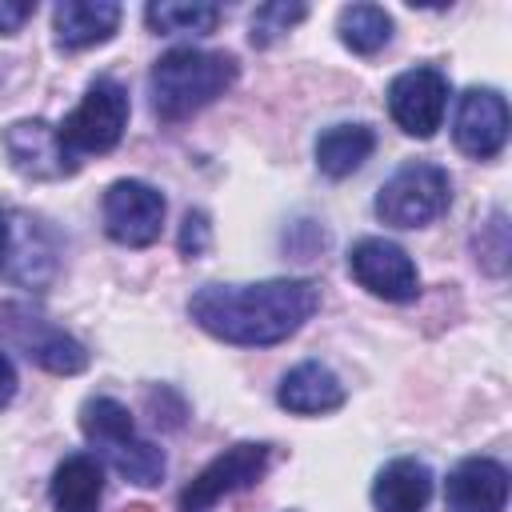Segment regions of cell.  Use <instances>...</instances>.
Returning a JSON list of instances; mask_svg holds the SVG:
<instances>
[{
	"mask_svg": "<svg viewBox=\"0 0 512 512\" xmlns=\"http://www.w3.org/2000/svg\"><path fill=\"white\" fill-rule=\"evenodd\" d=\"M320 308L312 280H260V284H204L188 300V316L216 340L240 348H268L296 336Z\"/></svg>",
	"mask_w": 512,
	"mask_h": 512,
	"instance_id": "6da1fadb",
	"label": "cell"
},
{
	"mask_svg": "<svg viewBox=\"0 0 512 512\" xmlns=\"http://www.w3.org/2000/svg\"><path fill=\"white\" fill-rule=\"evenodd\" d=\"M232 84H236V60L228 52H204V48H172L148 72L152 112L164 124H180L196 116Z\"/></svg>",
	"mask_w": 512,
	"mask_h": 512,
	"instance_id": "7a4b0ae2",
	"label": "cell"
},
{
	"mask_svg": "<svg viewBox=\"0 0 512 512\" xmlns=\"http://www.w3.org/2000/svg\"><path fill=\"white\" fill-rule=\"evenodd\" d=\"M80 432L88 436V444L124 480H132L140 488H152V484L164 480V468H168L164 464V452L136 432V420H132V412L120 400H112V396H88L80 404Z\"/></svg>",
	"mask_w": 512,
	"mask_h": 512,
	"instance_id": "3957f363",
	"label": "cell"
},
{
	"mask_svg": "<svg viewBox=\"0 0 512 512\" xmlns=\"http://www.w3.org/2000/svg\"><path fill=\"white\" fill-rule=\"evenodd\" d=\"M64 244L60 232L28 208L4 204L0 208V280L12 288L44 292L60 276Z\"/></svg>",
	"mask_w": 512,
	"mask_h": 512,
	"instance_id": "277c9868",
	"label": "cell"
},
{
	"mask_svg": "<svg viewBox=\"0 0 512 512\" xmlns=\"http://www.w3.org/2000/svg\"><path fill=\"white\" fill-rule=\"evenodd\" d=\"M452 204V180L440 164L412 160L400 164L376 192V216L392 228H424L440 220Z\"/></svg>",
	"mask_w": 512,
	"mask_h": 512,
	"instance_id": "5b68a950",
	"label": "cell"
},
{
	"mask_svg": "<svg viewBox=\"0 0 512 512\" xmlns=\"http://www.w3.org/2000/svg\"><path fill=\"white\" fill-rule=\"evenodd\" d=\"M124 124H128V88L112 76H96L80 96V104L56 124V132L64 148L80 160V156L112 152L124 136Z\"/></svg>",
	"mask_w": 512,
	"mask_h": 512,
	"instance_id": "8992f818",
	"label": "cell"
},
{
	"mask_svg": "<svg viewBox=\"0 0 512 512\" xmlns=\"http://www.w3.org/2000/svg\"><path fill=\"white\" fill-rule=\"evenodd\" d=\"M0 332L16 352H24V360L52 376H76L88 368V348L28 304H0Z\"/></svg>",
	"mask_w": 512,
	"mask_h": 512,
	"instance_id": "52a82bcc",
	"label": "cell"
},
{
	"mask_svg": "<svg viewBox=\"0 0 512 512\" xmlns=\"http://www.w3.org/2000/svg\"><path fill=\"white\" fill-rule=\"evenodd\" d=\"M268 464H272V444H252V440L232 444V448H224L216 460H208V464L188 480V488L180 492L176 508H180V512H208V508L220 504L224 496H232V492L256 484V480L268 472Z\"/></svg>",
	"mask_w": 512,
	"mask_h": 512,
	"instance_id": "ba28073f",
	"label": "cell"
},
{
	"mask_svg": "<svg viewBox=\"0 0 512 512\" xmlns=\"http://www.w3.org/2000/svg\"><path fill=\"white\" fill-rule=\"evenodd\" d=\"M348 272L364 292H372L380 300H392V304H408L420 292V272H416L412 256L400 244L384 240V236L356 240L348 248Z\"/></svg>",
	"mask_w": 512,
	"mask_h": 512,
	"instance_id": "9c48e42d",
	"label": "cell"
},
{
	"mask_svg": "<svg viewBox=\"0 0 512 512\" xmlns=\"http://www.w3.org/2000/svg\"><path fill=\"white\" fill-rule=\"evenodd\" d=\"M444 108H448V76L432 64L408 68L388 84V112L396 128L416 140L436 136V128L444 124Z\"/></svg>",
	"mask_w": 512,
	"mask_h": 512,
	"instance_id": "30bf717a",
	"label": "cell"
},
{
	"mask_svg": "<svg viewBox=\"0 0 512 512\" xmlns=\"http://www.w3.org/2000/svg\"><path fill=\"white\" fill-rule=\"evenodd\" d=\"M164 228V196L148 180H116L104 192V232L124 248H148Z\"/></svg>",
	"mask_w": 512,
	"mask_h": 512,
	"instance_id": "8fae6325",
	"label": "cell"
},
{
	"mask_svg": "<svg viewBox=\"0 0 512 512\" xmlns=\"http://www.w3.org/2000/svg\"><path fill=\"white\" fill-rule=\"evenodd\" d=\"M8 164L28 180H60L80 168V160L64 148L56 124L48 120H16L4 128Z\"/></svg>",
	"mask_w": 512,
	"mask_h": 512,
	"instance_id": "7c38bea8",
	"label": "cell"
},
{
	"mask_svg": "<svg viewBox=\"0 0 512 512\" xmlns=\"http://www.w3.org/2000/svg\"><path fill=\"white\" fill-rule=\"evenodd\" d=\"M452 140L472 160H492L508 140V100L496 88H468L456 104Z\"/></svg>",
	"mask_w": 512,
	"mask_h": 512,
	"instance_id": "4fadbf2b",
	"label": "cell"
},
{
	"mask_svg": "<svg viewBox=\"0 0 512 512\" xmlns=\"http://www.w3.org/2000/svg\"><path fill=\"white\" fill-rule=\"evenodd\" d=\"M448 512H504L508 504V468L492 456H468L448 472L444 488Z\"/></svg>",
	"mask_w": 512,
	"mask_h": 512,
	"instance_id": "5bb4252c",
	"label": "cell"
},
{
	"mask_svg": "<svg viewBox=\"0 0 512 512\" xmlns=\"http://www.w3.org/2000/svg\"><path fill=\"white\" fill-rule=\"evenodd\" d=\"M120 28V4L112 0H60L52 8V32L64 52L96 48Z\"/></svg>",
	"mask_w": 512,
	"mask_h": 512,
	"instance_id": "9a60e30c",
	"label": "cell"
},
{
	"mask_svg": "<svg viewBox=\"0 0 512 512\" xmlns=\"http://www.w3.org/2000/svg\"><path fill=\"white\" fill-rule=\"evenodd\" d=\"M276 404L296 416H324L344 404V384L328 364L304 360L292 372H284V380L276 388Z\"/></svg>",
	"mask_w": 512,
	"mask_h": 512,
	"instance_id": "2e32d148",
	"label": "cell"
},
{
	"mask_svg": "<svg viewBox=\"0 0 512 512\" xmlns=\"http://www.w3.org/2000/svg\"><path fill=\"white\" fill-rule=\"evenodd\" d=\"M432 500V468L416 456L388 460L372 480V504L380 512H424Z\"/></svg>",
	"mask_w": 512,
	"mask_h": 512,
	"instance_id": "e0dca14e",
	"label": "cell"
},
{
	"mask_svg": "<svg viewBox=\"0 0 512 512\" xmlns=\"http://www.w3.org/2000/svg\"><path fill=\"white\" fill-rule=\"evenodd\" d=\"M104 468L88 452H72L52 472V512H100Z\"/></svg>",
	"mask_w": 512,
	"mask_h": 512,
	"instance_id": "ac0fdd59",
	"label": "cell"
},
{
	"mask_svg": "<svg viewBox=\"0 0 512 512\" xmlns=\"http://www.w3.org/2000/svg\"><path fill=\"white\" fill-rule=\"evenodd\" d=\"M376 148V132L368 124H332L316 136V168L332 180H344L364 168Z\"/></svg>",
	"mask_w": 512,
	"mask_h": 512,
	"instance_id": "d6986e66",
	"label": "cell"
},
{
	"mask_svg": "<svg viewBox=\"0 0 512 512\" xmlns=\"http://www.w3.org/2000/svg\"><path fill=\"white\" fill-rule=\"evenodd\" d=\"M340 44L356 56H376L392 40V16L380 4H348L336 20Z\"/></svg>",
	"mask_w": 512,
	"mask_h": 512,
	"instance_id": "ffe728a7",
	"label": "cell"
},
{
	"mask_svg": "<svg viewBox=\"0 0 512 512\" xmlns=\"http://www.w3.org/2000/svg\"><path fill=\"white\" fill-rule=\"evenodd\" d=\"M144 24L156 36H204L220 24V8L216 4H180V0H160L144 8Z\"/></svg>",
	"mask_w": 512,
	"mask_h": 512,
	"instance_id": "44dd1931",
	"label": "cell"
},
{
	"mask_svg": "<svg viewBox=\"0 0 512 512\" xmlns=\"http://www.w3.org/2000/svg\"><path fill=\"white\" fill-rule=\"evenodd\" d=\"M308 16V4H288V0H272V4H260L252 12V24H248V40L252 48H268L276 44L284 32H292L300 20Z\"/></svg>",
	"mask_w": 512,
	"mask_h": 512,
	"instance_id": "7402d4cb",
	"label": "cell"
},
{
	"mask_svg": "<svg viewBox=\"0 0 512 512\" xmlns=\"http://www.w3.org/2000/svg\"><path fill=\"white\" fill-rule=\"evenodd\" d=\"M476 260L488 268V272H504L508 268V252H512V244H508V220H504V212H492V220L488 224H480V240H476Z\"/></svg>",
	"mask_w": 512,
	"mask_h": 512,
	"instance_id": "603a6c76",
	"label": "cell"
},
{
	"mask_svg": "<svg viewBox=\"0 0 512 512\" xmlns=\"http://www.w3.org/2000/svg\"><path fill=\"white\" fill-rule=\"evenodd\" d=\"M208 244H212L208 212H200V208L184 212V224H180V252H184L188 260H196V256H204V252H208Z\"/></svg>",
	"mask_w": 512,
	"mask_h": 512,
	"instance_id": "cb8c5ba5",
	"label": "cell"
},
{
	"mask_svg": "<svg viewBox=\"0 0 512 512\" xmlns=\"http://www.w3.org/2000/svg\"><path fill=\"white\" fill-rule=\"evenodd\" d=\"M36 4L28 0H0V36H12L24 28V20H32Z\"/></svg>",
	"mask_w": 512,
	"mask_h": 512,
	"instance_id": "d4e9b609",
	"label": "cell"
},
{
	"mask_svg": "<svg viewBox=\"0 0 512 512\" xmlns=\"http://www.w3.org/2000/svg\"><path fill=\"white\" fill-rule=\"evenodd\" d=\"M12 396H16V368H12V360L0 352V408H4Z\"/></svg>",
	"mask_w": 512,
	"mask_h": 512,
	"instance_id": "484cf974",
	"label": "cell"
},
{
	"mask_svg": "<svg viewBox=\"0 0 512 512\" xmlns=\"http://www.w3.org/2000/svg\"><path fill=\"white\" fill-rule=\"evenodd\" d=\"M124 512H152V508H144V504H136V508H124Z\"/></svg>",
	"mask_w": 512,
	"mask_h": 512,
	"instance_id": "4316f807",
	"label": "cell"
}]
</instances>
